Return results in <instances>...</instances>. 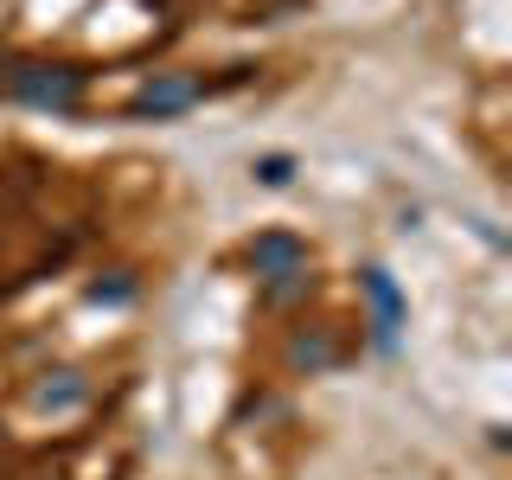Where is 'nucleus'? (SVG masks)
<instances>
[{
    "instance_id": "nucleus-7",
    "label": "nucleus",
    "mask_w": 512,
    "mask_h": 480,
    "mask_svg": "<svg viewBox=\"0 0 512 480\" xmlns=\"http://www.w3.org/2000/svg\"><path fill=\"white\" fill-rule=\"evenodd\" d=\"M250 173H256L263 186H288V180H295V160H288V154H263Z\"/></svg>"
},
{
    "instance_id": "nucleus-9",
    "label": "nucleus",
    "mask_w": 512,
    "mask_h": 480,
    "mask_svg": "<svg viewBox=\"0 0 512 480\" xmlns=\"http://www.w3.org/2000/svg\"><path fill=\"white\" fill-rule=\"evenodd\" d=\"M301 288H308V269H301V276H276V282H263V295H269V301H295Z\"/></svg>"
},
{
    "instance_id": "nucleus-2",
    "label": "nucleus",
    "mask_w": 512,
    "mask_h": 480,
    "mask_svg": "<svg viewBox=\"0 0 512 480\" xmlns=\"http://www.w3.org/2000/svg\"><path fill=\"white\" fill-rule=\"evenodd\" d=\"M359 288H365V301H372V346L384 352V359H391L397 352V340H404V288H397V276L391 269H359Z\"/></svg>"
},
{
    "instance_id": "nucleus-6",
    "label": "nucleus",
    "mask_w": 512,
    "mask_h": 480,
    "mask_svg": "<svg viewBox=\"0 0 512 480\" xmlns=\"http://www.w3.org/2000/svg\"><path fill=\"white\" fill-rule=\"evenodd\" d=\"M288 365H295V372H327V365H333V340H320V333H301V340L288 346Z\"/></svg>"
},
{
    "instance_id": "nucleus-3",
    "label": "nucleus",
    "mask_w": 512,
    "mask_h": 480,
    "mask_svg": "<svg viewBox=\"0 0 512 480\" xmlns=\"http://www.w3.org/2000/svg\"><path fill=\"white\" fill-rule=\"evenodd\" d=\"M199 96H205L199 77H186V71H160V77H148V84L128 96V116H135V122H167V116H186Z\"/></svg>"
},
{
    "instance_id": "nucleus-8",
    "label": "nucleus",
    "mask_w": 512,
    "mask_h": 480,
    "mask_svg": "<svg viewBox=\"0 0 512 480\" xmlns=\"http://www.w3.org/2000/svg\"><path fill=\"white\" fill-rule=\"evenodd\" d=\"M90 301H109V308H122V301H135V282H128V276H109V282H90Z\"/></svg>"
},
{
    "instance_id": "nucleus-1",
    "label": "nucleus",
    "mask_w": 512,
    "mask_h": 480,
    "mask_svg": "<svg viewBox=\"0 0 512 480\" xmlns=\"http://www.w3.org/2000/svg\"><path fill=\"white\" fill-rule=\"evenodd\" d=\"M7 90L20 96V103H32V109H58V116H64V109L84 103L90 71H77V64H13Z\"/></svg>"
},
{
    "instance_id": "nucleus-5",
    "label": "nucleus",
    "mask_w": 512,
    "mask_h": 480,
    "mask_svg": "<svg viewBox=\"0 0 512 480\" xmlns=\"http://www.w3.org/2000/svg\"><path fill=\"white\" fill-rule=\"evenodd\" d=\"M90 397V378L84 372H52L39 384V410H77Z\"/></svg>"
},
{
    "instance_id": "nucleus-4",
    "label": "nucleus",
    "mask_w": 512,
    "mask_h": 480,
    "mask_svg": "<svg viewBox=\"0 0 512 480\" xmlns=\"http://www.w3.org/2000/svg\"><path fill=\"white\" fill-rule=\"evenodd\" d=\"M250 269L263 282H276V276H301V269H308V244H301L295 231H263L250 244Z\"/></svg>"
}]
</instances>
